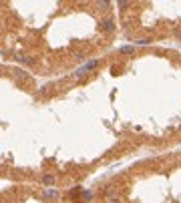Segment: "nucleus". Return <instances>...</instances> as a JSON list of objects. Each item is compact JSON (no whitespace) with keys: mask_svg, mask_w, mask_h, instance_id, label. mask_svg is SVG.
<instances>
[]
</instances>
